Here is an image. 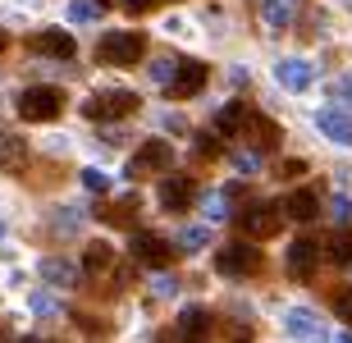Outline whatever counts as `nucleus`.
<instances>
[{"mask_svg":"<svg viewBox=\"0 0 352 343\" xmlns=\"http://www.w3.org/2000/svg\"><path fill=\"white\" fill-rule=\"evenodd\" d=\"M28 307H32V311H41V316H51V311H55V302L46 298V293H32V298H28Z\"/></svg>","mask_w":352,"mask_h":343,"instance_id":"obj_30","label":"nucleus"},{"mask_svg":"<svg viewBox=\"0 0 352 343\" xmlns=\"http://www.w3.org/2000/svg\"><path fill=\"white\" fill-rule=\"evenodd\" d=\"M82 188H91V192H110V174L105 170H82Z\"/></svg>","mask_w":352,"mask_h":343,"instance_id":"obj_28","label":"nucleus"},{"mask_svg":"<svg viewBox=\"0 0 352 343\" xmlns=\"http://www.w3.org/2000/svg\"><path fill=\"white\" fill-rule=\"evenodd\" d=\"M206 243H210V229H183V234H179V247L183 252H201Z\"/></svg>","mask_w":352,"mask_h":343,"instance_id":"obj_25","label":"nucleus"},{"mask_svg":"<svg viewBox=\"0 0 352 343\" xmlns=\"http://www.w3.org/2000/svg\"><path fill=\"white\" fill-rule=\"evenodd\" d=\"M243 119H248V101H229V106H220V115H215L210 133H215V137H229V133L243 129Z\"/></svg>","mask_w":352,"mask_h":343,"instance_id":"obj_18","label":"nucleus"},{"mask_svg":"<svg viewBox=\"0 0 352 343\" xmlns=\"http://www.w3.org/2000/svg\"><path fill=\"white\" fill-rule=\"evenodd\" d=\"M206 87V65H197V60H179L174 69V82H170V101H188Z\"/></svg>","mask_w":352,"mask_h":343,"instance_id":"obj_9","label":"nucleus"},{"mask_svg":"<svg viewBox=\"0 0 352 343\" xmlns=\"http://www.w3.org/2000/svg\"><path fill=\"white\" fill-rule=\"evenodd\" d=\"M174 334H179V343H206L210 339V311L206 307H183Z\"/></svg>","mask_w":352,"mask_h":343,"instance_id":"obj_10","label":"nucleus"},{"mask_svg":"<svg viewBox=\"0 0 352 343\" xmlns=\"http://www.w3.org/2000/svg\"><path fill=\"white\" fill-rule=\"evenodd\" d=\"M142 55H146V32H133V27L105 32V37L96 41V60H101V65H115V69H138Z\"/></svg>","mask_w":352,"mask_h":343,"instance_id":"obj_1","label":"nucleus"},{"mask_svg":"<svg viewBox=\"0 0 352 343\" xmlns=\"http://www.w3.org/2000/svg\"><path fill=\"white\" fill-rule=\"evenodd\" d=\"M274 78H279V87H288V92H307L316 78V69L302 60V55H288V60H279L274 65Z\"/></svg>","mask_w":352,"mask_h":343,"instance_id":"obj_11","label":"nucleus"},{"mask_svg":"<svg viewBox=\"0 0 352 343\" xmlns=\"http://www.w3.org/2000/svg\"><path fill=\"white\" fill-rule=\"evenodd\" d=\"M0 238H5V225H0Z\"/></svg>","mask_w":352,"mask_h":343,"instance_id":"obj_38","label":"nucleus"},{"mask_svg":"<svg viewBox=\"0 0 352 343\" xmlns=\"http://www.w3.org/2000/svg\"><path fill=\"white\" fill-rule=\"evenodd\" d=\"M329 261H339V265L352 261V229H339V234H334V243H329Z\"/></svg>","mask_w":352,"mask_h":343,"instance_id":"obj_24","label":"nucleus"},{"mask_svg":"<svg viewBox=\"0 0 352 343\" xmlns=\"http://www.w3.org/2000/svg\"><path fill=\"white\" fill-rule=\"evenodd\" d=\"M339 316H343V320H348V325H352V289H348V293H343V298H339Z\"/></svg>","mask_w":352,"mask_h":343,"instance_id":"obj_33","label":"nucleus"},{"mask_svg":"<svg viewBox=\"0 0 352 343\" xmlns=\"http://www.w3.org/2000/svg\"><path fill=\"white\" fill-rule=\"evenodd\" d=\"M197 151H201V156H215V151H220V137H215V133H206V137L197 142Z\"/></svg>","mask_w":352,"mask_h":343,"instance_id":"obj_32","label":"nucleus"},{"mask_svg":"<svg viewBox=\"0 0 352 343\" xmlns=\"http://www.w3.org/2000/svg\"><path fill=\"white\" fill-rule=\"evenodd\" d=\"M279 211H284V215H293V220H302V225H307V220H316V215H320V197H316L311 188H298V192H293V197H288L284 206H279Z\"/></svg>","mask_w":352,"mask_h":343,"instance_id":"obj_17","label":"nucleus"},{"mask_svg":"<svg viewBox=\"0 0 352 343\" xmlns=\"http://www.w3.org/2000/svg\"><path fill=\"white\" fill-rule=\"evenodd\" d=\"M133 110H138V92H96L82 106V115L96 124H110V119H129Z\"/></svg>","mask_w":352,"mask_h":343,"instance_id":"obj_5","label":"nucleus"},{"mask_svg":"<svg viewBox=\"0 0 352 343\" xmlns=\"http://www.w3.org/2000/svg\"><path fill=\"white\" fill-rule=\"evenodd\" d=\"M316 343H325V334H320V339H316Z\"/></svg>","mask_w":352,"mask_h":343,"instance_id":"obj_39","label":"nucleus"},{"mask_svg":"<svg viewBox=\"0 0 352 343\" xmlns=\"http://www.w3.org/2000/svg\"><path fill=\"white\" fill-rule=\"evenodd\" d=\"M288 19H293V14H288V5H284V0H265V5H261V23L270 27V32H284V27H288Z\"/></svg>","mask_w":352,"mask_h":343,"instance_id":"obj_21","label":"nucleus"},{"mask_svg":"<svg viewBox=\"0 0 352 343\" xmlns=\"http://www.w3.org/2000/svg\"><path fill=\"white\" fill-rule=\"evenodd\" d=\"M82 265H87V275H101V270H110V265H115V247H110V243H91L87 256H82Z\"/></svg>","mask_w":352,"mask_h":343,"instance_id":"obj_20","label":"nucleus"},{"mask_svg":"<svg viewBox=\"0 0 352 343\" xmlns=\"http://www.w3.org/2000/svg\"><path fill=\"white\" fill-rule=\"evenodd\" d=\"M284 330L298 334V339H320V316L311 307H288L284 311Z\"/></svg>","mask_w":352,"mask_h":343,"instance_id":"obj_16","label":"nucleus"},{"mask_svg":"<svg viewBox=\"0 0 352 343\" xmlns=\"http://www.w3.org/2000/svg\"><path fill=\"white\" fill-rule=\"evenodd\" d=\"M174 289H179V284H174V279H165V275H160V279H156V293H160V298H170V293H174Z\"/></svg>","mask_w":352,"mask_h":343,"instance_id":"obj_35","label":"nucleus"},{"mask_svg":"<svg viewBox=\"0 0 352 343\" xmlns=\"http://www.w3.org/2000/svg\"><path fill=\"white\" fill-rule=\"evenodd\" d=\"M215 270L220 275H252V270H261V247H252V243H224L215 252Z\"/></svg>","mask_w":352,"mask_h":343,"instance_id":"obj_6","label":"nucleus"},{"mask_svg":"<svg viewBox=\"0 0 352 343\" xmlns=\"http://www.w3.org/2000/svg\"><path fill=\"white\" fill-rule=\"evenodd\" d=\"M23 165V142L19 137H5L0 142V170H19Z\"/></svg>","mask_w":352,"mask_h":343,"instance_id":"obj_23","label":"nucleus"},{"mask_svg":"<svg viewBox=\"0 0 352 343\" xmlns=\"http://www.w3.org/2000/svg\"><path fill=\"white\" fill-rule=\"evenodd\" d=\"M243 133H252V142L261 146V151H270V146L279 142V129H274L265 115H252V110H248V119H243Z\"/></svg>","mask_w":352,"mask_h":343,"instance_id":"obj_19","label":"nucleus"},{"mask_svg":"<svg viewBox=\"0 0 352 343\" xmlns=\"http://www.w3.org/2000/svg\"><path fill=\"white\" fill-rule=\"evenodd\" d=\"M334 215H339V220H348V215H352V206H348V197H334Z\"/></svg>","mask_w":352,"mask_h":343,"instance_id":"obj_36","label":"nucleus"},{"mask_svg":"<svg viewBox=\"0 0 352 343\" xmlns=\"http://www.w3.org/2000/svg\"><path fill=\"white\" fill-rule=\"evenodd\" d=\"M224 201H229L224 192H206V197H201L206 211H201V215H206V220H224Z\"/></svg>","mask_w":352,"mask_h":343,"instance_id":"obj_27","label":"nucleus"},{"mask_svg":"<svg viewBox=\"0 0 352 343\" xmlns=\"http://www.w3.org/2000/svg\"><path fill=\"white\" fill-rule=\"evenodd\" d=\"M339 343H352V334H339Z\"/></svg>","mask_w":352,"mask_h":343,"instance_id":"obj_37","label":"nucleus"},{"mask_svg":"<svg viewBox=\"0 0 352 343\" xmlns=\"http://www.w3.org/2000/svg\"><path fill=\"white\" fill-rule=\"evenodd\" d=\"M279 220H284V211H279V206L256 201V206H248V211L238 215V229H243V238H248V243H261V238H274V234H279Z\"/></svg>","mask_w":352,"mask_h":343,"instance_id":"obj_4","label":"nucleus"},{"mask_svg":"<svg viewBox=\"0 0 352 343\" xmlns=\"http://www.w3.org/2000/svg\"><path fill=\"white\" fill-rule=\"evenodd\" d=\"M334 96H339L343 106H352V74H343V78H339V87H334Z\"/></svg>","mask_w":352,"mask_h":343,"instance_id":"obj_31","label":"nucleus"},{"mask_svg":"<svg viewBox=\"0 0 352 343\" xmlns=\"http://www.w3.org/2000/svg\"><path fill=\"white\" fill-rule=\"evenodd\" d=\"M60 110H65V92L51 87V82L23 87V96H19V115H23L28 124H46V119H55Z\"/></svg>","mask_w":352,"mask_h":343,"instance_id":"obj_2","label":"nucleus"},{"mask_svg":"<svg viewBox=\"0 0 352 343\" xmlns=\"http://www.w3.org/2000/svg\"><path fill=\"white\" fill-rule=\"evenodd\" d=\"M37 270H41V279H46L51 289H78V279H82L78 265L69 261V256H46Z\"/></svg>","mask_w":352,"mask_h":343,"instance_id":"obj_14","label":"nucleus"},{"mask_svg":"<svg viewBox=\"0 0 352 343\" xmlns=\"http://www.w3.org/2000/svg\"><path fill=\"white\" fill-rule=\"evenodd\" d=\"M151 5H156V0H124V10H129V14H142V10H151Z\"/></svg>","mask_w":352,"mask_h":343,"instance_id":"obj_34","label":"nucleus"},{"mask_svg":"<svg viewBox=\"0 0 352 343\" xmlns=\"http://www.w3.org/2000/svg\"><path fill=\"white\" fill-rule=\"evenodd\" d=\"M234 170L238 174H256L261 170V151H234Z\"/></svg>","mask_w":352,"mask_h":343,"instance_id":"obj_26","label":"nucleus"},{"mask_svg":"<svg viewBox=\"0 0 352 343\" xmlns=\"http://www.w3.org/2000/svg\"><path fill=\"white\" fill-rule=\"evenodd\" d=\"M69 23H91V19H101V0H69Z\"/></svg>","mask_w":352,"mask_h":343,"instance_id":"obj_22","label":"nucleus"},{"mask_svg":"<svg viewBox=\"0 0 352 343\" xmlns=\"http://www.w3.org/2000/svg\"><path fill=\"white\" fill-rule=\"evenodd\" d=\"M170 165H174V146L165 142V137H151V142H142L138 151H133L129 174H133V179H146V174H170Z\"/></svg>","mask_w":352,"mask_h":343,"instance_id":"obj_3","label":"nucleus"},{"mask_svg":"<svg viewBox=\"0 0 352 343\" xmlns=\"http://www.w3.org/2000/svg\"><path fill=\"white\" fill-rule=\"evenodd\" d=\"M32 51H37V55H51V60H60V65H65V60H74L78 41L69 37L65 27H51V32H37V37H32Z\"/></svg>","mask_w":352,"mask_h":343,"instance_id":"obj_12","label":"nucleus"},{"mask_svg":"<svg viewBox=\"0 0 352 343\" xmlns=\"http://www.w3.org/2000/svg\"><path fill=\"white\" fill-rule=\"evenodd\" d=\"M156 197H160V206H165V211H188V206L197 201V188H192V179H188V174H165Z\"/></svg>","mask_w":352,"mask_h":343,"instance_id":"obj_8","label":"nucleus"},{"mask_svg":"<svg viewBox=\"0 0 352 343\" xmlns=\"http://www.w3.org/2000/svg\"><path fill=\"white\" fill-rule=\"evenodd\" d=\"M174 69H179V60H156V65H151V78L170 87V82H174Z\"/></svg>","mask_w":352,"mask_h":343,"instance_id":"obj_29","label":"nucleus"},{"mask_svg":"<svg viewBox=\"0 0 352 343\" xmlns=\"http://www.w3.org/2000/svg\"><path fill=\"white\" fill-rule=\"evenodd\" d=\"M174 256V247L160 234H133V261L142 265H165Z\"/></svg>","mask_w":352,"mask_h":343,"instance_id":"obj_13","label":"nucleus"},{"mask_svg":"<svg viewBox=\"0 0 352 343\" xmlns=\"http://www.w3.org/2000/svg\"><path fill=\"white\" fill-rule=\"evenodd\" d=\"M316 265H320V243L316 238H293L288 243V275L298 284H307L316 275Z\"/></svg>","mask_w":352,"mask_h":343,"instance_id":"obj_7","label":"nucleus"},{"mask_svg":"<svg viewBox=\"0 0 352 343\" xmlns=\"http://www.w3.org/2000/svg\"><path fill=\"white\" fill-rule=\"evenodd\" d=\"M316 129L325 133L329 142H352V119L343 115L339 106H325V110H316Z\"/></svg>","mask_w":352,"mask_h":343,"instance_id":"obj_15","label":"nucleus"}]
</instances>
